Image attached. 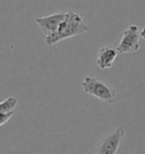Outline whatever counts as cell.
<instances>
[{
	"mask_svg": "<svg viewBox=\"0 0 145 154\" xmlns=\"http://www.w3.org/2000/svg\"><path fill=\"white\" fill-rule=\"evenodd\" d=\"M87 31H88V26L85 24L81 15L75 11H66V17L60 25L59 29L56 33L45 36V43L47 45L51 47L60 41L86 33Z\"/></svg>",
	"mask_w": 145,
	"mask_h": 154,
	"instance_id": "obj_1",
	"label": "cell"
},
{
	"mask_svg": "<svg viewBox=\"0 0 145 154\" xmlns=\"http://www.w3.org/2000/svg\"><path fill=\"white\" fill-rule=\"evenodd\" d=\"M82 90L88 95H92L101 101L112 104L116 100L117 91L103 82L91 76H85L82 82Z\"/></svg>",
	"mask_w": 145,
	"mask_h": 154,
	"instance_id": "obj_2",
	"label": "cell"
},
{
	"mask_svg": "<svg viewBox=\"0 0 145 154\" xmlns=\"http://www.w3.org/2000/svg\"><path fill=\"white\" fill-rule=\"evenodd\" d=\"M140 32L137 25H131L122 33L120 42L117 47L119 53H134L140 48Z\"/></svg>",
	"mask_w": 145,
	"mask_h": 154,
	"instance_id": "obj_3",
	"label": "cell"
},
{
	"mask_svg": "<svg viewBox=\"0 0 145 154\" xmlns=\"http://www.w3.org/2000/svg\"><path fill=\"white\" fill-rule=\"evenodd\" d=\"M124 136H125L124 126H118L112 133L100 140V143L97 146L95 154H117Z\"/></svg>",
	"mask_w": 145,
	"mask_h": 154,
	"instance_id": "obj_4",
	"label": "cell"
},
{
	"mask_svg": "<svg viewBox=\"0 0 145 154\" xmlns=\"http://www.w3.org/2000/svg\"><path fill=\"white\" fill-rule=\"evenodd\" d=\"M65 17H66V13H56V14H51L48 16L39 17L35 19V23L38 24L44 35L48 36L58 31Z\"/></svg>",
	"mask_w": 145,
	"mask_h": 154,
	"instance_id": "obj_5",
	"label": "cell"
},
{
	"mask_svg": "<svg viewBox=\"0 0 145 154\" xmlns=\"http://www.w3.org/2000/svg\"><path fill=\"white\" fill-rule=\"evenodd\" d=\"M118 50L112 45H106L97 51V65L100 69H109L113 66L115 60L118 57Z\"/></svg>",
	"mask_w": 145,
	"mask_h": 154,
	"instance_id": "obj_6",
	"label": "cell"
},
{
	"mask_svg": "<svg viewBox=\"0 0 145 154\" xmlns=\"http://www.w3.org/2000/svg\"><path fill=\"white\" fill-rule=\"evenodd\" d=\"M18 104V100L14 96H9L0 103V112H10L14 111Z\"/></svg>",
	"mask_w": 145,
	"mask_h": 154,
	"instance_id": "obj_7",
	"label": "cell"
},
{
	"mask_svg": "<svg viewBox=\"0 0 145 154\" xmlns=\"http://www.w3.org/2000/svg\"><path fill=\"white\" fill-rule=\"evenodd\" d=\"M13 116H14V111H10V112H0V126H4L6 122H8Z\"/></svg>",
	"mask_w": 145,
	"mask_h": 154,
	"instance_id": "obj_8",
	"label": "cell"
},
{
	"mask_svg": "<svg viewBox=\"0 0 145 154\" xmlns=\"http://www.w3.org/2000/svg\"><path fill=\"white\" fill-rule=\"evenodd\" d=\"M140 38H142L145 41V26L142 29H140Z\"/></svg>",
	"mask_w": 145,
	"mask_h": 154,
	"instance_id": "obj_9",
	"label": "cell"
}]
</instances>
